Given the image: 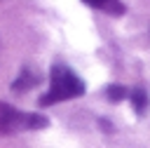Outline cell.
<instances>
[{
    "label": "cell",
    "mask_w": 150,
    "mask_h": 148,
    "mask_svg": "<svg viewBox=\"0 0 150 148\" xmlns=\"http://www.w3.org/2000/svg\"><path fill=\"white\" fill-rule=\"evenodd\" d=\"M105 96H108L112 103H117V101H122V99L127 96V89H124L122 85H110V87L105 89Z\"/></svg>",
    "instance_id": "8992f818"
},
{
    "label": "cell",
    "mask_w": 150,
    "mask_h": 148,
    "mask_svg": "<svg viewBox=\"0 0 150 148\" xmlns=\"http://www.w3.org/2000/svg\"><path fill=\"white\" fill-rule=\"evenodd\" d=\"M47 127V117L38 115V113H23L12 108L9 103H0V132L5 134H14V132H23V129H42Z\"/></svg>",
    "instance_id": "7a4b0ae2"
},
{
    "label": "cell",
    "mask_w": 150,
    "mask_h": 148,
    "mask_svg": "<svg viewBox=\"0 0 150 148\" xmlns=\"http://www.w3.org/2000/svg\"><path fill=\"white\" fill-rule=\"evenodd\" d=\"M129 96H131V106H134V110H136V113H143L145 106H148V94H145L143 89H134Z\"/></svg>",
    "instance_id": "5b68a950"
},
{
    "label": "cell",
    "mask_w": 150,
    "mask_h": 148,
    "mask_svg": "<svg viewBox=\"0 0 150 148\" xmlns=\"http://www.w3.org/2000/svg\"><path fill=\"white\" fill-rule=\"evenodd\" d=\"M82 2L98 9V12H105L110 16H122L124 14V2L122 0H82Z\"/></svg>",
    "instance_id": "3957f363"
},
{
    "label": "cell",
    "mask_w": 150,
    "mask_h": 148,
    "mask_svg": "<svg viewBox=\"0 0 150 148\" xmlns=\"http://www.w3.org/2000/svg\"><path fill=\"white\" fill-rule=\"evenodd\" d=\"M35 82H38V75H35V73H30V70L26 68V70H23V73H21V75L14 80L12 89H14V92H26V89H30Z\"/></svg>",
    "instance_id": "277c9868"
},
{
    "label": "cell",
    "mask_w": 150,
    "mask_h": 148,
    "mask_svg": "<svg viewBox=\"0 0 150 148\" xmlns=\"http://www.w3.org/2000/svg\"><path fill=\"white\" fill-rule=\"evenodd\" d=\"M82 94H84V82L66 63H54L49 70V89L40 96V106L61 103V101H68Z\"/></svg>",
    "instance_id": "6da1fadb"
}]
</instances>
